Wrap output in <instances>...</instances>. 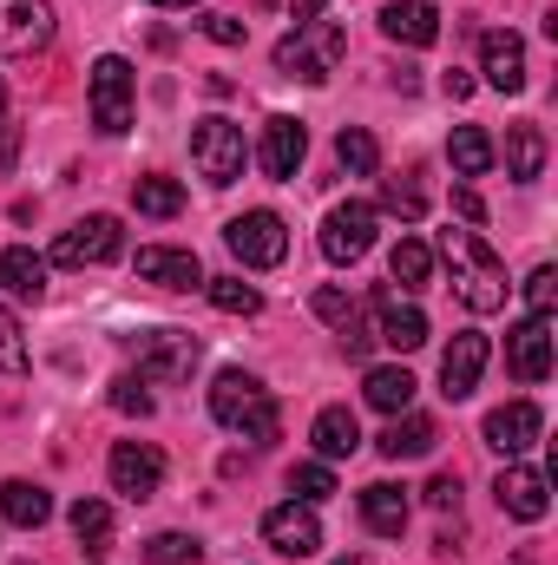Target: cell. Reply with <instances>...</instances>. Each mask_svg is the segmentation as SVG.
Here are the masks:
<instances>
[{"instance_id":"cell-31","label":"cell","mask_w":558,"mask_h":565,"mask_svg":"<svg viewBox=\"0 0 558 565\" xmlns=\"http://www.w3.org/2000/svg\"><path fill=\"white\" fill-rule=\"evenodd\" d=\"M335 164H342L348 178H368V171L382 164V145H375V132H362V126H342V132H335Z\"/></svg>"},{"instance_id":"cell-17","label":"cell","mask_w":558,"mask_h":565,"mask_svg":"<svg viewBox=\"0 0 558 565\" xmlns=\"http://www.w3.org/2000/svg\"><path fill=\"white\" fill-rule=\"evenodd\" d=\"M539 434H546L539 402H506V408H493V415H486V447H500L506 460H513V454H526Z\"/></svg>"},{"instance_id":"cell-3","label":"cell","mask_w":558,"mask_h":565,"mask_svg":"<svg viewBox=\"0 0 558 565\" xmlns=\"http://www.w3.org/2000/svg\"><path fill=\"white\" fill-rule=\"evenodd\" d=\"M342 53H348V33L335 20H296V33L277 40V66L302 86H322L342 66Z\"/></svg>"},{"instance_id":"cell-18","label":"cell","mask_w":558,"mask_h":565,"mask_svg":"<svg viewBox=\"0 0 558 565\" xmlns=\"http://www.w3.org/2000/svg\"><path fill=\"white\" fill-rule=\"evenodd\" d=\"M480 73L493 93H526V40L519 33H486L480 40Z\"/></svg>"},{"instance_id":"cell-44","label":"cell","mask_w":558,"mask_h":565,"mask_svg":"<svg viewBox=\"0 0 558 565\" xmlns=\"http://www.w3.org/2000/svg\"><path fill=\"white\" fill-rule=\"evenodd\" d=\"M315 316H322V322H348L355 309H348V296H342V289H315Z\"/></svg>"},{"instance_id":"cell-11","label":"cell","mask_w":558,"mask_h":565,"mask_svg":"<svg viewBox=\"0 0 558 565\" xmlns=\"http://www.w3.org/2000/svg\"><path fill=\"white\" fill-rule=\"evenodd\" d=\"M506 362L519 382H546L552 375V316H526L519 329H506Z\"/></svg>"},{"instance_id":"cell-50","label":"cell","mask_w":558,"mask_h":565,"mask_svg":"<svg viewBox=\"0 0 558 565\" xmlns=\"http://www.w3.org/2000/svg\"><path fill=\"white\" fill-rule=\"evenodd\" d=\"M151 7H197V0H151Z\"/></svg>"},{"instance_id":"cell-35","label":"cell","mask_w":558,"mask_h":565,"mask_svg":"<svg viewBox=\"0 0 558 565\" xmlns=\"http://www.w3.org/2000/svg\"><path fill=\"white\" fill-rule=\"evenodd\" d=\"M144 559L151 565H204V546L191 533H151L144 540Z\"/></svg>"},{"instance_id":"cell-7","label":"cell","mask_w":558,"mask_h":565,"mask_svg":"<svg viewBox=\"0 0 558 565\" xmlns=\"http://www.w3.org/2000/svg\"><path fill=\"white\" fill-rule=\"evenodd\" d=\"M126 250V224L112 217V211H93V217H79L73 231H60V244H53V264H66V270H86V264H112Z\"/></svg>"},{"instance_id":"cell-38","label":"cell","mask_w":558,"mask_h":565,"mask_svg":"<svg viewBox=\"0 0 558 565\" xmlns=\"http://www.w3.org/2000/svg\"><path fill=\"white\" fill-rule=\"evenodd\" d=\"M112 408H119V415H139V422L158 408V402L144 395V375H119V382H112Z\"/></svg>"},{"instance_id":"cell-45","label":"cell","mask_w":558,"mask_h":565,"mask_svg":"<svg viewBox=\"0 0 558 565\" xmlns=\"http://www.w3.org/2000/svg\"><path fill=\"white\" fill-rule=\"evenodd\" d=\"M453 211H460L466 224H486V204H480V191H473V184H460V191H453Z\"/></svg>"},{"instance_id":"cell-40","label":"cell","mask_w":558,"mask_h":565,"mask_svg":"<svg viewBox=\"0 0 558 565\" xmlns=\"http://www.w3.org/2000/svg\"><path fill=\"white\" fill-rule=\"evenodd\" d=\"M388 211H401V217H420V211H427V191H420L415 178H388Z\"/></svg>"},{"instance_id":"cell-33","label":"cell","mask_w":558,"mask_h":565,"mask_svg":"<svg viewBox=\"0 0 558 565\" xmlns=\"http://www.w3.org/2000/svg\"><path fill=\"white\" fill-rule=\"evenodd\" d=\"M132 204H139L144 217H178V211H184V184L151 171V178H139V184H132Z\"/></svg>"},{"instance_id":"cell-16","label":"cell","mask_w":558,"mask_h":565,"mask_svg":"<svg viewBox=\"0 0 558 565\" xmlns=\"http://www.w3.org/2000/svg\"><path fill=\"white\" fill-rule=\"evenodd\" d=\"M375 342H388L395 355H415L427 342V316L415 302H401L395 289H375Z\"/></svg>"},{"instance_id":"cell-29","label":"cell","mask_w":558,"mask_h":565,"mask_svg":"<svg viewBox=\"0 0 558 565\" xmlns=\"http://www.w3.org/2000/svg\"><path fill=\"white\" fill-rule=\"evenodd\" d=\"M506 178H513V184L546 178V132H539V126H513V132H506Z\"/></svg>"},{"instance_id":"cell-24","label":"cell","mask_w":558,"mask_h":565,"mask_svg":"<svg viewBox=\"0 0 558 565\" xmlns=\"http://www.w3.org/2000/svg\"><path fill=\"white\" fill-rule=\"evenodd\" d=\"M66 520H73V540H79V553H86V559H106V553H112V507H106V500L79 493Z\"/></svg>"},{"instance_id":"cell-22","label":"cell","mask_w":558,"mask_h":565,"mask_svg":"<svg viewBox=\"0 0 558 565\" xmlns=\"http://www.w3.org/2000/svg\"><path fill=\"white\" fill-rule=\"evenodd\" d=\"M415 375L401 369V362H375L368 369V382H362V395H368V408H382V415H408L415 408Z\"/></svg>"},{"instance_id":"cell-47","label":"cell","mask_w":558,"mask_h":565,"mask_svg":"<svg viewBox=\"0 0 558 565\" xmlns=\"http://www.w3.org/2000/svg\"><path fill=\"white\" fill-rule=\"evenodd\" d=\"M440 93L460 106V99H473V79H466V73H447V79H440Z\"/></svg>"},{"instance_id":"cell-42","label":"cell","mask_w":558,"mask_h":565,"mask_svg":"<svg viewBox=\"0 0 558 565\" xmlns=\"http://www.w3.org/2000/svg\"><path fill=\"white\" fill-rule=\"evenodd\" d=\"M368 349H375V335L348 316V322H342V355H348V362H368Z\"/></svg>"},{"instance_id":"cell-25","label":"cell","mask_w":558,"mask_h":565,"mask_svg":"<svg viewBox=\"0 0 558 565\" xmlns=\"http://www.w3.org/2000/svg\"><path fill=\"white\" fill-rule=\"evenodd\" d=\"M0 520H7V526H20V533H40V526L53 520L46 487H33V480H7V487H0Z\"/></svg>"},{"instance_id":"cell-4","label":"cell","mask_w":558,"mask_h":565,"mask_svg":"<svg viewBox=\"0 0 558 565\" xmlns=\"http://www.w3.org/2000/svg\"><path fill=\"white\" fill-rule=\"evenodd\" d=\"M191 158H197V178L204 184H237L244 178V164H250V145H244V126H230V119H197V132H191Z\"/></svg>"},{"instance_id":"cell-15","label":"cell","mask_w":558,"mask_h":565,"mask_svg":"<svg viewBox=\"0 0 558 565\" xmlns=\"http://www.w3.org/2000/svg\"><path fill=\"white\" fill-rule=\"evenodd\" d=\"M493 493H500V513H513V520H526V526L552 513V480L533 473V467H506V473L493 480Z\"/></svg>"},{"instance_id":"cell-49","label":"cell","mask_w":558,"mask_h":565,"mask_svg":"<svg viewBox=\"0 0 558 565\" xmlns=\"http://www.w3.org/2000/svg\"><path fill=\"white\" fill-rule=\"evenodd\" d=\"M335 565H375V559L368 553H348V559H335Z\"/></svg>"},{"instance_id":"cell-19","label":"cell","mask_w":558,"mask_h":565,"mask_svg":"<svg viewBox=\"0 0 558 565\" xmlns=\"http://www.w3.org/2000/svg\"><path fill=\"white\" fill-rule=\"evenodd\" d=\"M302 151H309V132H302V119H264V145H257V164L270 171V178H296L302 171Z\"/></svg>"},{"instance_id":"cell-8","label":"cell","mask_w":558,"mask_h":565,"mask_svg":"<svg viewBox=\"0 0 558 565\" xmlns=\"http://www.w3.org/2000/svg\"><path fill=\"white\" fill-rule=\"evenodd\" d=\"M197 335L191 329H144L139 335V375L144 382H191L197 369Z\"/></svg>"},{"instance_id":"cell-1","label":"cell","mask_w":558,"mask_h":565,"mask_svg":"<svg viewBox=\"0 0 558 565\" xmlns=\"http://www.w3.org/2000/svg\"><path fill=\"white\" fill-rule=\"evenodd\" d=\"M440 257L453 270V296L473 309V316H493L506 309V264L493 257V244L480 231H447L440 237Z\"/></svg>"},{"instance_id":"cell-39","label":"cell","mask_w":558,"mask_h":565,"mask_svg":"<svg viewBox=\"0 0 558 565\" xmlns=\"http://www.w3.org/2000/svg\"><path fill=\"white\" fill-rule=\"evenodd\" d=\"M526 302H533V316H552V302H558V270L552 264H539V270L526 277Z\"/></svg>"},{"instance_id":"cell-51","label":"cell","mask_w":558,"mask_h":565,"mask_svg":"<svg viewBox=\"0 0 558 565\" xmlns=\"http://www.w3.org/2000/svg\"><path fill=\"white\" fill-rule=\"evenodd\" d=\"M0 113H7V79H0Z\"/></svg>"},{"instance_id":"cell-26","label":"cell","mask_w":558,"mask_h":565,"mask_svg":"<svg viewBox=\"0 0 558 565\" xmlns=\"http://www.w3.org/2000/svg\"><path fill=\"white\" fill-rule=\"evenodd\" d=\"M0 289H7L13 302H40V296H46V257H33L26 244L0 250Z\"/></svg>"},{"instance_id":"cell-6","label":"cell","mask_w":558,"mask_h":565,"mask_svg":"<svg viewBox=\"0 0 558 565\" xmlns=\"http://www.w3.org/2000/svg\"><path fill=\"white\" fill-rule=\"evenodd\" d=\"M132 86H139L132 60H119V53L93 60V126H99L106 139H119V132L132 126Z\"/></svg>"},{"instance_id":"cell-14","label":"cell","mask_w":558,"mask_h":565,"mask_svg":"<svg viewBox=\"0 0 558 565\" xmlns=\"http://www.w3.org/2000/svg\"><path fill=\"white\" fill-rule=\"evenodd\" d=\"M264 540L277 546L282 559H309V553L322 546V520H315V507L289 500V507H270V513H264Z\"/></svg>"},{"instance_id":"cell-43","label":"cell","mask_w":558,"mask_h":565,"mask_svg":"<svg viewBox=\"0 0 558 565\" xmlns=\"http://www.w3.org/2000/svg\"><path fill=\"white\" fill-rule=\"evenodd\" d=\"M204 33H211L217 46H244V20H230V13H211V20H204Z\"/></svg>"},{"instance_id":"cell-30","label":"cell","mask_w":558,"mask_h":565,"mask_svg":"<svg viewBox=\"0 0 558 565\" xmlns=\"http://www.w3.org/2000/svg\"><path fill=\"white\" fill-rule=\"evenodd\" d=\"M447 158H453V171H460V178H486V171H493V158H500V145L486 139L480 126H453Z\"/></svg>"},{"instance_id":"cell-9","label":"cell","mask_w":558,"mask_h":565,"mask_svg":"<svg viewBox=\"0 0 558 565\" xmlns=\"http://www.w3.org/2000/svg\"><path fill=\"white\" fill-rule=\"evenodd\" d=\"M375 204H335L329 217H322V257L329 264H362L368 250H375Z\"/></svg>"},{"instance_id":"cell-46","label":"cell","mask_w":558,"mask_h":565,"mask_svg":"<svg viewBox=\"0 0 558 565\" xmlns=\"http://www.w3.org/2000/svg\"><path fill=\"white\" fill-rule=\"evenodd\" d=\"M13 158H20V126H7V119H0V178L13 171Z\"/></svg>"},{"instance_id":"cell-21","label":"cell","mask_w":558,"mask_h":565,"mask_svg":"<svg viewBox=\"0 0 558 565\" xmlns=\"http://www.w3.org/2000/svg\"><path fill=\"white\" fill-rule=\"evenodd\" d=\"M408 487H388V480H375V487H362V526L368 533H382V540H401V526H408Z\"/></svg>"},{"instance_id":"cell-36","label":"cell","mask_w":558,"mask_h":565,"mask_svg":"<svg viewBox=\"0 0 558 565\" xmlns=\"http://www.w3.org/2000/svg\"><path fill=\"white\" fill-rule=\"evenodd\" d=\"M289 493H296L302 507L329 500V493H335V473H329V460H302V467H289Z\"/></svg>"},{"instance_id":"cell-20","label":"cell","mask_w":558,"mask_h":565,"mask_svg":"<svg viewBox=\"0 0 558 565\" xmlns=\"http://www.w3.org/2000/svg\"><path fill=\"white\" fill-rule=\"evenodd\" d=\"M382 33H388L395 46H433V40H440V13H433L427 0H388V7H382Z\"/></svg>"},{"instance_id":"cell-37","label":"cell","mask_w":558,"mask_h":565,"mask_svg":"<svg viewBox=\"0 0 558 565\" xmlns=\"http://www.w3.org/2000/svg\"><path fill=\"white\" fill-rule=\"evenodd\" d=\"M0 375H26V342H20V322L0 309Z\"/></svg>"},{"instance_id":"cell-48","label":"cell","mask_w":558,"mask_h":565,"mask_svg":"<svg viewBox=\"0 0 558 565\" xmlns=\"http://www.w3.org/2000/svg\"><path fill=\"white\" fill-rule=\"evenodd\" d=\"M289 7H296L302 20H322V0H289Z\"/></svg>"},{"instance_id":"cell-34","label":"cell","mask_w":558,"mask_h":565,"mask_svg":"<svg viewBox=\"0 0 558 565\" xmlns=\"http://www.w3.org/2000/svg\"><path fill=\"white\" fill-rule=\"evenodd\" d=\"M204 289H211V302L224 309V316H257L264 309V289L244 277H204Z\"/></svg>"},{"instance_id":"cell-13","label":"cell","mask_w":558,"mask_h":565,"mask_svg":"<svg viewBox=\"0 0 558 565\" xmlns=\"http://www.w3.org/2000/svg\"><path fill=\"white\" fill-rule=\"evenodd\" d=\"M53 40V0H0V53H40Z\"/></svg>"},{"instance_id":"cell-5","label":"cell","mask_w":558,"mask_h":565,"mask_svg":"<svg viewBox=\"0 0 558 565\" xmlns=\"http://www.w3.org/2000/svg\"><path fill=\"white\" fill-rule=\"evenodd\" d=\"M224 244H230V257L244 270H277L282 257H289V224H282L277 211H244V217L224 224Z\"/></svg>"},{"instance_id":"cell-41","label":"cell","mask_w":558,"mask_h":565,"mask_svg":"<svg viewBox=\"0 0 558 565\" xmlns=\"http://www.w3.org/2000/svg\"><path fill=\"white\" fill-rule=\"evenodd\" d=\"M427 507L433 513H460V473H433L427 480Z\"/></svg>"},{"instance_id":"cell-10","label":"cell","mask_w":558,"mask_h":565,"mask_svg":"<svg viewBox=\"0 0 558 565\" xmlns=\"http://www.w3.org/2000/svg\"><path fill=\"white\" fill-rule=\"evenodd\" d=\"M106 473H112V493H126V500H151V493L164 487V454H158L151 440H119L112 460H106Z\"/></svg>"},{"instance_id":"cell-28","label":"cell","mask_w":558,"mask_h":565,"mask_svg":"<svg viewBox=\"0 0 558 565\" xmlns=\"http://www.w3.org/2000/svg\"><path fill=\"white\" fill-rule=\"evenodd\" d=\"M309 440H315V454H322V460H348V454L362 447V422H355L348 408H322L315 427H309Z\"/></svg>"},{"instance_id":"cell-27","label":"cell","mask_w":558,"mask_h":565,"mask_svg":"<svg viewBox=\"0 0 558 565\" xmlns=\"http://www.w3.org/2000/svg\"><path fill=\"white\" fill-rule=\"evenodd\" d=\"M433 440H440V427L427 415H395L375 447H382V460H420V454H433Z\"/></svg>"},{"instance_id":"cell-2","label":"cell","mask_w":558,"mask_h":565,"mask_svg":"<svg viewBox=\"0 0 558 565\" xmlns=\"http://www.w3.org/2000/svg\"><path fill=\"white\" fill-rule=\"evenodd\" d=\"M211 415L230 434H244V440H277V395L244 369H224L211 382Z\"/></svg>"},{"instance_id":"cell-23","label":"cell","mask_w":558,"mask_h":565,"mask_svg":"<svg viewBox=\"0 0 558 565\" xmlns=\"http://www.w3.org/2000/svg\"><path fill=\"white\" fill-rule=\"evenodd\" d=\"M139 277L158 282V289H197V282H204V264H197L191 250H164V244H151V250H139Z\"/></svg>"},{"instance_id":"cell-12","label":"cell","mask_w":558,"mask_h":565,"mask_svg":"<svg viewBox=\"0 0 558 565\" xmlns=\"http://www.w3.org/2000/svg\"><path fill=\"white\" fill-rule=\"evenodd\" d=\"M486 335H473V329H460L453 342H447V355H440V395L447 402H466L473 388H480V375H486Z\"/></svg>"},{"instance_id":"cell-32","label":"cell","mask_w":558,"mask_h":565,"mask_svg":"<svg viewBox=\"0 0 558 565\" xmlns=\"http://www.w3.org/2000/svg\"><path fill=\"white\" fill-rule=\"evenodd\" d=\"M388 277L401 282V289H427V282H433V250H427L420 237H401L395 257H388Z\"/></svg>"}]
</instances>
